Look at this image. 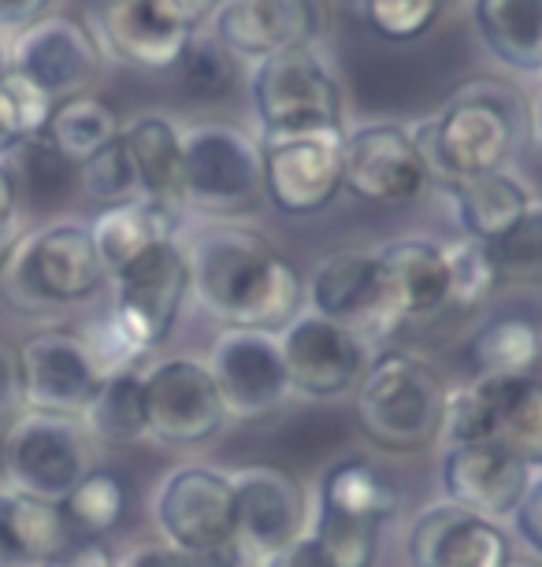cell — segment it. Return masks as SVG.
<instances>
[{"instance_id": "cell-36", "label": "cell", "mask_w": 542, "mask_h": 567, "mask_svg": "<svg viewBox=\"0 0 542 567\" xmlns=\"http://www.w3.org/2000/svg\"><path fill=\"white\" fill-rule=\"evenodd\" d=\"M442 249L446 267H450V308L453 312H480L498 290V282H502L491 245L461 238L453 245H442Z\"/></svg>"}, {"instance_id": "cell-8", "label": "cell", "mask_w": 542, "mask_h": 567, "mask_svg": "<svg viewBox=\"0 0 542 567\" xmlns=\"http://www.w3.org/2000/svg\"><path fill=\"white\" fill-rule=\"evenodd\" d=\"M93 471L90 434L79 420L23 409L4 431V478L27 497L63 505Z\"/></svg>"}, {"instance_id": "cell-18", "label": "cell", "mask_w": 542, "mask_h": 567, "mask_svg": "<svg viewBox=\"0 0 542 567\" xmlns=\"http://www.w3.org/2000/svg\"><path fill=\"white\" fill-rule=\"evenodd\" d=\"M305 301L313 312H320L324 319H331L338 327H349L365 341L395 330L387 293H382L376 252H365V249L327 252L324 260L316 264L313 278L305 282Z\"/></svg>"}, {"instance_id": "cell-43", "label": "cell", "mask_w": 542, "mask_h": 567, "mask_svg": "<svg viewBox=\"0 0 542 567\" xmlns=\"http://www.w3.org/2000/svg\"><path fill=\"white\" fill-rule=\"evenodd\" d=\"M509 519L517 527V538L535 556H542V475H531L528 494L520 497V505Z\"/></svg>"}, {"instance_id": "cell-57", "label": "cell", "mask_w": 542, "mask_h": 567, "mask_svg": "<svg viewBox=\"0 0 542 567\" xmlns=\"http://www.w3.org/2000/svg\"><path fill=\"white\" fill-rule=\"evenodd\" d=\"M539 346H542V327H539Z\"/></svg>"}, {"instance_id": "cell-19", "label": "cell", "mask_w": 542, "mask_h": 567, "mask_svg": "<svg viewBox=\"0 0 542 567\" xmlns=\"http://www.w3.org/2000/svg\"><path fill=\"white\" fill-rule=\"evenodd\" d=\"M409 564L412 567H509L513 564V538L498 519L434 501L420 508L409 527Z\"/></svg>"}, {"instance_id": "cell-10", "label": "cell", "mask_w": 542, "mask_h": 567, "mask_svg": "<svg viewBox=\"0 0 542 567\" xmlns=\"http://www.w3.org/2000/svg\"><path fill=\"white\" fill-rule=\"evenodd\" d=\"M112 323L123 330L126 341L149 357L161 349L183 316L190 297V264L178 241H164L137 256L120 275H112Z\"/></svg>"}, {"instance_id": "cell-11", "label": "cell", "mask_w": 542, "mask_h": 567, "mask_svg": "<svg viewBox=\"0 0 542 567\" xmlns=\"http://www.w3.org/2000/svg\"><path fill=\"white\" fill-rule=\"evenodd\" d=\"M205 363L212 382H216L227 420L238 423L272 420L294 393L279 349V334H268V330L223 327L212 338Z\"/></svg>"}, {"instance_id": "cell-49", "label": "cell", "mask_w": 542, "mask_h": 567, "mask_svg": "<svg viewBox=\"0 0 542 567\" xmlns=\"http://www.w3.org/2000/svg\"><path fill=\"white\" fill-rule=\"evenodd\" d=\"M45 8L49 0H0V34L4 30H27L30 23H38Z\"/></svg>"}, {"instance_id": "cell-40", "label": "cell", "mask_w": 542, "mask_h": 567, "mask_svg": "<svg viewBox=\"0 0 542 567\" xmlns=\"http://www.w3.org/2000/svg\"><path fill=\"white\" fill-rule=\"evenodd\" d=\"M357 19L382 41H417L434 27L446 0H346Z\"/></svg>"}, {"instance_id": "cell-56", "label": "cell", "mask_w": 542, "mask_h": 567, "mask_svg": "<svg viewBox=\"0 0 542 567\" xmlns=\"http://www.w3.org/2000/svg\"><path fill=\"white\" fill-rule=\"evenodd\" d=\"M509 567H535V564H524V560H513V564H509Z\"/></svg>"}, {"instance_id": "cell-51", "label": "cell", "mask_w": 542, "mask_h": 567, "mask_svg": "<svg viewBox=\"0 0 542 567\" xmlns=\"http://www.w3.org/2000/svg\"><path fill=\"white\" fill-rule=\"evenodd\" d=\"M531 137H535V145L542 148V90H539L535 104H531Z\"/></svg>"}, {"instance_id": "cell-5", "label": "cell", "mask_w": 542, "mask_h": 567, "mask_svg": "<svg viewBox=\"0 0 542 567\" xmlns=\"http://www.w3.org/2000/svg\"><path fill=\"white\" fill-rule=\"evenodd\" d=\"M153 519L167 549L194 556L208 567H238L235 483L227 471L205 464H183L167 471L153 494Z\"/></svg>"}, {"instance_id": "cell-47", "label": "cell", "mask_w": 542, "mask_h": 567, "mask_svg": "<svg viewBox=\"0 0 542 567\" xmlns=\"http://www.w3.org/2000/svg\"><path fill=\"white\" fill-rule=\"evenodd\" d=\"M0 234H19V175L0 159Z\"/></svg>"}, {"instance_id": "cell-37", "label": "cell", "mask_w": 542, "mask_h": 567, "mask_svg": "<svg viewBox=\"0 0 542 567\" xmlns=\"http://www.w3.org/2000/svg\"><path fill=\"white\" fill-rule=\"evenodd\" d=\"M175 68L183 74V93L190 101H219L235 85V56L219 45L216 34L190 38V45Z\"/></svg>"}, {"instance_id": "cell-2", "label": "cell", "mask_w": 542, "mask_h": 567, "mask_svg": "<svg viewBox=\"0 0 542 567\" xmlns=\"http://www.w3.org/2000/svg\"><path fill=\"white\" fill-rule=\"evenodd\" d=\"M109 282L90 223L57 219L23 230L0 256V301L23 316H57Z\"/></svg>"}, {"instance_id": "cell-6", "label": "cell", "mask_w": 542, "mask_h": 567, "mask_svg": "<svg viewBox=\"0 0 542 567\" xmlns=\"http://www.w3.org/2000/svg\"><path fill=\"white\" fill-rule=\"evenodd\" d=\"M249 97L264 134L342 131V82L316 45L260 60L249 79Z\"/></svg>"}, {"instance_id": "cell-39", "label": "cell", "mask_w": 542, "mask_h": 567, "mask_svg": "<svg viewBox=\"0 0 542 567\" xmlns=\"http://www.w3.org/2000/svg\"><path fill=\"white\" fill-rule=\"evenodd\" d=\"M52 109H57V101L19 71H8L0 79V131L12 137L16 148L45 134Z\"/></svg>"}, {"instance_id": "cell-9", "label": "cell", "mask_w": 542, "mask_h": 567, "mask_svg": "<svg viewBox=\"0 0 542 567\" xmlns=\"http://www.w3.org/2000/svg\"><path fill=\"white\" fill-rule=\"evenodd\" d=\"M346 131H305V134H264L260 137V178L264 197L283 216H320L346 189L342 171Z\"/></svg>"}, {"instance_id": "cell-52", "label": "cell", "mask_w": 542, "mask_h": 567, "mask_svg": "<svg viewBox=\"0 0 542 567\" xmlns=\"http://www.w3.org/2000/svg\"><path fill=\"white\" fill-rule=\"evenodd\" d=\"M8 71H12V45H8V41L0 38V79H4Z\"/></svg>"}, {"instance_id": "cell-26", "label": "cell", "mask_w": 542, "mask_h": 567, "mask_svg": "<svg viewBox=\"0 0 542 567\" xmlns=\"http://www.w3.org/2000/svg\"><path fill=\"white\" fill-rule=\"evenodd\" d=\"M457 212V223H461L464 238H475L483 245H494L498 238H505L509 230L517 227L520 216L528 212V205L535 197L528 194V186L505 171H487V175L475 178H457L446 182Z\"/></svg>"}, {"instance_id": "cell-44", "label": "cell", "mask_w": 542, "mask_h": 567, "mask_svg": "<svg viewBox=\"0 0 542 567\" xmlns=\"http://www.w3.org/2000/svg\"><path fill=\"white\" fill-rule=\"evenodd\" d=\"M23 412V371H19V349L0 338V423H12Z\"/></svg>"}, {"instance_id": "cell-34", "label": "cell", "mask_w": 542, "mask_h": 567, "mask_svg": "<svg viewBox=\"0 0 542 567\" xmlns=\"http://www.w3.org/2000/svg\"><path fill=\"white\" fill-rule=\"evenodd\" d=\"M63 519L74 538H101L126 516V483L109 467H93L79 486L63 497Z\"/></svg>"}, {"instance_id": "cell-27", "label": "cell", "mask_w": 542, "mask_h": 567, "mask_svg": "<svg viewBox=\"0 0 542 567\" xmlns=\"http://www.w3.org/2000/svg\"><path fill=\"white\" fill-rule=\"evenodd\" d=\"M472 19L498 63L542 74V0H472Z\"/></svg>"}, {"instance_id": "cell-45", "label": "cell", "mask_w": 542, "mask_h": 567, "mask_svg": "<svg viewBox=\"0 0 542 567\" xmlns=\"http://www.w3.org/2000/svg\"><path fill=\"white\" fill-rule=\"evenodd\" d=\"M223 0H153V8L161 12L167 23L190 30V34H197L201 27L212 23V16L219 12Z\"/></svg>"}, {"instance_id": "cell-55", "label": "cell", "mask_w": 542, "mask_h": 567, "mask_svg": "<svg viewBox=\"0 0 542 567\" xmlns=\"http://www.w3.org/2000/svg\"><path fill=\"white\" fill-rule=\"evenodd\" d=\"M41 567H63V556H57V560H49V564H41Z\"/></svg>"}, {"instance_id": "cell-25", "label": "cell", "mask_w": 542, "mask_h": 567, "mask_svg": "<svg viewBox=\"0 0 542 567\" xmlns=\"http://www.w3.org/2000/svg\"><path fill=\"white\" fill-rule=\"evenodd\" d=\"M175 230H178V205L156 197H134L123 200V205H109L90 223L93 245H98V256L109 278L120 275L142 252L156 249L164 241H175Z\"/></svg>"}, {"instance_id": "cell-14", "label": "cell", "mask_w": 542, "mask_h": 567, "mask_svg": "<svg viewBox=\"0 0 542 567\" xmlns=\"http://www.w3.org/2000/svg\"><path fill=\"white\" fill-rule=\"evenodd\" d=\"M279 349L290 374V390L313 401H335L357 390L368 368V341L305 308L279 330Z\"/></svg>"}, {"instance_id": "cell-38", "label": "cell", "mask_w": 542, "mask_h": 567, "mask_svg": "<svg viewBox=\"0 0 542 567\" xmlns=\"http://www.w3.org/2000/svg\"><path fill=\"white\" fill-rule=\"evenodd\" d=\"M494 426V379H469L464 386L446 393L442 434L446 445L491 442Z\"/></svg>"}, {"instance_id": "cell-23", "label": "cell", "mask_w": 542, "mask_h": 567, "mask_svg": "<svg viewBox=\"0 0 542 567\" xmlns=\"http://www.w3.org/2000/svg\"><path fill=\"white\" fill-rule=\"evenodd\" d=\"M376 260L395 327L434 319L450 308V267L442 245L428 238H398L376 249Z\"/></svg>"}, {"instance_id": "cell-53", "label": "cell", "mask_w": 542, "mask_h": 567, "mask_svg": "<svg viewBox=\"0 0 542 567\" xmlns=\"http://www.w3.org/2000/svg\"><path fill=\"white\" fill-rule=\"evenodd\" d=\"M16 153V145H12V137H8L4 131H0V159H8Z\"/></svg>"}, {"instance_id": "cell-7", "label": "cell", "mask_w": 542, "mask_h": 567, "mask_svg": "<svg viewBox=\"0 0 542 567\" xmlns=\"http://www.w3.org/2000/svg\"><path fill=\"white\" fill-rule=\"evenodd\" d=\"M264 194L260 145L231 123H197L183 131L178 205L205 216H242Z\"/></svg>"}, {"instance_id": "cell-50", "label": "cell", "mask_w": 542, "mask_h": 567, "mask_svg": "<svg viewBox=\"0 0 542 567\" xmlns=\"http://www.w3.org/2000/svg\"><path fill=\"white\" fill-rule=\"evenodd\" d=\"M63 567H123L120 556H112L109 545L101 542H82L74 549L63 553Z\"/></svg>"}, {"instance_id": "cell-21", "label": "cell", "mask_w": 542, "mask_h": 567, "mask_svg": "<svg viewBox=\"0 0 542 567\" xmlns=\"http://www.w3.org/2000/svg\"><path fill=\"white\" fill-rule=\"evenodd\" d=\"M101 49L82 23L68 16H49L19 30L12 41V71L49 93L52 101L82 93L93 74H98Z\"/></svg>"}, {"instance_id": "cell-12", "label": "cell", "mask_w": 542, "mask_h": 567, "mask_svg": "<svg viewBox=\"0 0 542 567\" xmlns=\"http://www.w3.org/2000/svg\"><path fill=\"white\" fill-rule=\"evenodd\" d=\"M149 437L172 449H197L227 426L208 363L197 357H167L142 371Z\"/></svg>"}, {"instance_id": "cell-33", "label": "cell", "mask_w": 542, "mask_h": 567, "mask_svg": "<svg viewBox=\"0 0 542 567\" xmlns=\"http://www.w3.org/2000/svg\"><path fill=\"white\" fill-rule=\"evenodd\" d=\"M79 423L86 426L90 437H98L104 445H134L149 437L142 368L104 374L98 398L90 401V409L82 412Z\"/></svg>"}, {"instance_id": "cell-15", "label": "cell", "mask_w": 542, "mask_h": 567, "mask_svg": "<svg viewBox=\"0 0 542 567\" xmlns=\"http://www.w3.org/2000/svg\"><path fill=\"white\" fill-rule=\"evenodd\" d=\"M342 171L349 194L382 208L409 205L431 182L417 142L398 123H368L349 131L342 142Z\"/></svg>"}, {"instance_id": "cell-3", "label": "cell", "mask_w": 542, "mask_h": 567, "mask_svg": "<svg viewBox=\"0 0 542 567\" xmlns=\"http://www.w3.org/2000/svg\"><path fill=\"white\" fill-rule=\"evenodd\" d=\"M446 393L450 390L434 363L417 352L387 349L368 360L354 390L357 426L379 453H420L442 434Z\"/></svg>"}, {"instance_id": "cell-20", "label": "cell", "mask_w": 542, "mask_h": 567, "mask_svg": "<svg viewBox=\"0 0 542 567\" xmlns=\"http://www.w3.org/2000/svg\"><path fill=\"white\" fill-rule=\"evenodd\" d=\"M531 471L498 442L446 445L439 483L446 501L487 519H509L531 486Z\"/></svg>"}, {"instance_id": "cell-54", "label": "cell", "mask_w": 542, "mask_h": 567, "mask_svg": "<svg viewBox=\"0 0 542 567\" xmlns=\"http://www.w3.org/2000/svg\"><path fill=\"white\" fill-rule=\"evenodd\" d=\"M16 238H19V234H0V256L8 252V245H12Z\"/></svg>"}, {"instance_id": "cell-16", "label": "cell", "mask_w": 542, "mask_h": 567, "mask_svg": "<svg viewBox=\"0 0 542 567\" xmlns=\"http://www.w3.org/2000/svg\"><path fill=\"white\" fill-rule=\"evenodd\" d=\"M327 30V0H223L212 34L238 60H268L316 45Z\"/></svg>"}, {"instance_id": "cell-41", "label": "cell", "mask_w": 542, "mask_h": 567, "mask_svg": "<svg viewBox=\"0 0 542 567\" xmlns=\"http://www.w3.org/2000/svg\"><path fill=\"white\" fill-rule=\"evenodd\" d=\"M79 182H82V194L90 200H101L104 208L142 197V186H137L131 153H126V145H123V134L79 167Z\"/></svg>"}, {"instance_id": "cell-22", "label": "cell", "mask_w": 542, "mask_h": 567, "mask_svg": "<svg viewBox=\"0 0 542 567\" xmlns=\"http://www.w3.org/2000/svg\"><path fill=\"white\" fill-rule=\"evenodd\" d=\"M90 34L101 52L137 71H172L194 38L167 23L153 0H98Z\"/></svg>"}, {"instance_id": "cell-32", "label": "cell", "mask_w": 542, "mask_h": 567, "mask_svg": "<svg viewBox=\"0 0 542 567\" xmlns=\"http://www.w3.org/2000/svg\"><path fill=\"white\" fill-rule=\"evenodd\" d=\"M491 442L509 449L535 471L542 467V382L531 374L494 379V426Z\"/></svg>"}, {"instance_id": "cell-29", "label": "cell", "mask_w": 542, "mask_h": 567, "mask_svg": "<svg viewBox=\"0 0 542 567\" xmlns=\"http://www.w3.org/2000/svg\"><path fill=\"white\" fill-rule=\"evenodd\" d=\"M123 145L131 153L142 197L178 205V178H183V131L167 115H137L123 126Z\"/></svg>"}, {"instance_id": "cell-4", "label": "cell", "mask_w": 542, "mask_h": 567, "mask_svg": "<svg viewBox=\"0 0 542 567\" xmlns=\"http://www.w3.org/2000/svg\"><path fill=\"white\" fill-rule=\"evenodd\" d=\"M517 131L520 101L502 85L475 82L457 93L434 120L417 123L409 134L431 178L457 182L502 171L517 145Z\"/></svg>"}, {"instance_id": "cell-13", "label": "cell", "mask_w": 542, "mask_h": 567, "mask_svg": "<svg viewBox=\"0 0 542 567\" xmlns=\"http://www.w3.org/2000/svg\"><path fill=\"white\" fill-rule=\"evenodd\" d=\"M19 371H23V409L68 415V420H82L104 382L86 338L60 327L38 330L19 346Z\"/></svg>"}, {"instance_id": "cell-1", "label": "cell", "mask_w": 542, "mask_h": 567, "mask_svg": "<svg viewBox=\"0 0 542 567\" xmlns=\"http://www.w3.org/2000/svg\"><path fill=\"white\" fill-rule=\"evenodd\" d=\"M190 293L223 327L279 330L305 312V278L268 238L242 223H212L186 249Z\"/></svg>"}, {"instance_id": "cell-30", "label": "cell", "mask_w": 542, "mask_h": 567, "mask_svg": "<svg viewBox=\"0 0 542 567\" xmlns=\"http://www.w3.org/2000/svg\"><path fill=\"white\" fill-rule=\"evenodd\" d=\"M539 360V323L520 316L491 319L464 346V363L472 379H520V374H531Z\"/></svg>"}, {"instance_id": "cell-24", "label": "cell", "mask_w": 542, "mask_h": 567, "mask_svg": "<svg viewBox=\"0 0 542 567\" xmlns=\"http://www.w3.org/2000/svg\"><path fill=\"white\" fill-rule=\"evenodd\" d=\"M74 549L60 505L0 486V567H41Z\"/></svg>"}, {"instance_id": "cell-17", "label": "cell", "mask_w": 542, "mask_h": 567, "mask_svg": "<svg viewBox=\"0 0 542 567\" xmlns=\"http://www.w3.org/2000/svg\"><path fill=\"white\" fill-rule=\"evenodd\" d=\"M238 512V549L246 560L260 564L283 545L308 530V494L290 471L253 464L231 475Z\"/></svg>"}, {"instance_id": "cell-31", "label": "cell", "mask_w": 542, "mask_h": 567, "mask_svg": "<svg viewBox=\"0 0 542 567\" xmlns=\"http://www.w3.org/2000/svg\"><path fill=\"white\" fill-rule=\"evenodd\" d=\"M120 134H123V126L109 104L101 97H90V93H74V97L57 101L52 120L41 137L52 145V153H57L63 164L82 167L90 156H98L101 148L112 145Z\"/></svg>"}, {"instance_id": "cell-48", "label": "cell", "mask_w": 542, "mask_h": 567, "mask_svg": "<svg viewBox=\"0 0 542 567\" xmlns=\"http://www.w3.org/2000/svg\"><path fill=\"white\" fill-rule=\"evenodd\" d=\"M123 567H208V564L167 549V545H137L131 556H123Z\"/></svg>"}, {"instance_id": "cell-28", "label": "cell", "mask_w": 542, "mask_h": 567, "mask_svg": "<svg viewBox=\"0 0 542 567\" xmlns=\"http://www.w3.org/2000/svg\"><path fill=\"white\" fill-rule=\"evenodd\" d=\"M313 505L335 512V516L371 523V527H387L398 516L401 497L398 486L382 471L365 464V460H342V464H331L324 471Z\"/></svg>"}, {"instance_id": "cell-42", "label": "cell", "mask_w": 542, "mask_h": 567, "mask_svg": "<svg viewBox=\"0 0 542 567\" xmlns=\"http://www.w3.org/2000/svg\"><path fill=\"white\" fill-rule=\"evenodd\" d=\"M491 252H494L502 278L542 282V200L539 197L528 205L517 227L491 245Z\"/></svg>"}, {"instance_id": "cell-46", "label": "cell", "mask_w": 542, "mask_h": 567, "mask_svg": "<svg viewBox=\"0 0 542 567\" xmlns=\"http://www.w3.org/2000/svg\"><path fill=\"white\" fill-rule=\"evenodd\" d=\"M257 567H331V564H327V556L320 553V545L308 538V530H305L301 538H294L290 545H283L279 553L264 556Z\"/></svg>"}, {"instance_id": "cell-35", "label": "cell", "mask_w": 542, "mask_h": 567, "mask_svg": "<svg viewBox=\"0 0 542 567\" xmlns=\"http://www.w3.org/2000/svg\"><path fill=\"white\" fill-rule=\"evenodd\" d=\"M308 538L320 545L331 567H376L382 553V527L335 516L320 505L308 512Z\"/></svg>"}]
</instances>
